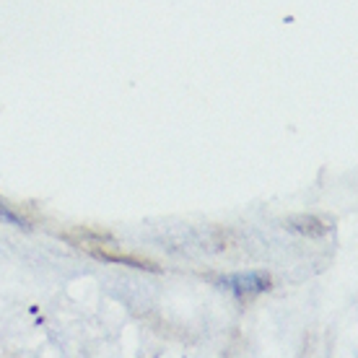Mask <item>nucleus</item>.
<instances>
[{
	"instance_id": "obj_1",
	"label": "nucleus",
	"mask_w": 358,
	"mask_h": 358,
	"mask_svg": "<svg viewBox=\"0 0 358 358\" xmlns=\"http://www.w3.org/2000/svg\"><path fill=\"white\" fill-rule=\"evenodd\" d=\"M218 286L231 291L236 296H255L270 288V275L260 270H244V273H231L218 280Z\"/></svg>"
},
{
	"instance_id": "obj_2",
	"label": "nucleus",
	"mask_w": 358,
	"mask_h": 358,
	"mask_svg": "<svg viewBox=\"0 0 358 358\" xmlns=\"http://www.w3.org/2000/svg\"><path fill=\"white\" fill-rule=\"evenodd\" d=\"M0 221L3 224H10V226H21V229H27V221L21 218V215L13 210V208L6 203V200H0Z\"/></svg>"
}]
</instances>
